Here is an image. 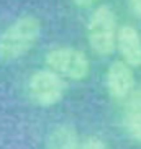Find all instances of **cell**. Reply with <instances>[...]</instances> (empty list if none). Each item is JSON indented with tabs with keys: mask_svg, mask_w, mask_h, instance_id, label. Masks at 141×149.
Here are the masks:
<instances>
[{
	"mask_svg": "<svg viewBox=\"0 0 141 149\" xmlns=\"http://www.w3.org/2000/svg\"><path fill=\"white\" fill-rule=\"evenodd\" d=\"M41 23L33 15L20 17L0 35V59L17 61L25 56L40 40Z\"/></svg>",
	"mask_w": 141,
	"mask_h": 149,
	"instance_id": "6da1fadb",
	"label": "cell"
},
{
	"mask_svg": "<svg viewBox=\"0 0 141 149\" xmlns=\"http://www.w3.org/2000/svg\"><path fill=\"white\" fill-rule=\"evenodd\" d=\"M89 44L98 56H110L117 48V18L108 5H100L87 26Z\"/></svg>",
	"mask_w": 141,
	"mask_h": 149,
	"instance_id": "7a4b0ae2",
	"label": "cell"
},
{
	"mask_svg": "<svg viewBox=\"0 0 141 149\" xmlns=\"http://www.w3.org/2000/svg\"><path fill=\"white\" fill-rule=\"evenodd\" d=\"M46 66L56 74L72 80L87 77L90 64L84 51L75 48H57L46 54Z\"/></svg>",
	"mask_w": 141,
	"mask_h": 149,
	"instance_id": "3957f363",
	"label": "cell"
},
{
	"mask_svg": "<svg viewBox=\"0 0 141 149\" xmlns=\"http://www.w3.org/2000/svg\"><path fill=\"white\" fill-rule=\"evenodd\" d=\"M66 88L67 85L64 82V77L51 69L36 70L28 82L30 97L35 103L41 107H51L61 102V98L66 93Z\"/></svg>",
	"mask_w": 141,
	"mask_h": 149,
	"instance_id": "277c9868",
	"label": "cell"
},
{
	"mask_svg": "<svg viewBox=\"0 0 141 149\" xmlns=\"http://www.w3.org/2000/svg\"><path fill=\"white\" fill-rule=\"evenodd\" d=\"M107 90L113 98L125 100L135 90V75L131 66L125 61H115L107 70Z\"/></svg>",
	"mask_w": 141,
	"mask_h": 149,
	"instance_id": "5b68a950",
	"label": "cell"
},
{
	"mask_svg": "<svg viewBox=\"0 0 141 149\" xmlns=\"http://www.w3.org/2000/svg\"><path fill=\"white\" fill-rule=\"evenodd\" d=\"M117 48L123 56V61L131 67L141 66V38L133 26L125 25L118 28L117 33Z\"/></svg>",
	"mask_w": 141,
	"mask_h": 149,
	"instance_id": "8992f818",
	"label": "cell"
},
{
	"mask_svg": "<svg viewBox=\"0 0 141 149\" xmlns=\"http://www.w3.org/2000/svg\"><path fill=\"white\" fill-rule=\"evenodd\" d=\"M125 128L135 139L141 141V87L133 90L128 97L125 108Z\"/></svg>",
	"mask_w": 141,
	"mask_h": 149,
	"instance_id": "52a82bcc",
	"label": "cell"
},
{
	"mask_svg": "<svg viewBox=\"0 0 141 149\" xmlns=\"http://www.w3.org/2000/svg\"><path fill=\"white\" fill-rule=\"evenodd\" d=\"M46 149H80L77 133L70 125H59L49 133Z\"/></svg>",
	"mask_w": 141,
	"mask_h": 149,
	"instance_id": "ba28073f",
	"label": "cell"
},
{
	"mask_svg": "<svg viewBox=\"0 0 141 149\" xmlns=\"http://www.w3.org/2000/svg\"><path fill=\"white\" fill-rule=\"evenodd\" d=\"M80 149H108L107 144L97 136H90L80 144Z\"/></svg>",
	"mask_w": 141,
	"mask_h": 149,
	"instance_id": "9c48e42d",
	"label": "cell"
},
{
	"mask_svg": "<svg viewBox=\"0 0 141 149\" xmlns=\"http://www.w3.org/2000/svg\"><path fill=\"white\" fill-rule=\"evenodd\" d=\"M130 3V8L138 18H141V0H128Z\"/></svg>",
	"mask_w": 141,
	"mask_h": 149,
	"instance_id": "30bf717a",
	"label": "cell"
},
{
	"mask_svg": "<svg viewBox=\"0 0 141 149\" xmlns=\"http://www.w3.org/2000/svg\"><path fill=\"white\" fill-rule=\"evenodd\" d=\"M77 7H80V8H87V7H92L97 0H72Z\"/></svg>",
	"mask_w": 141,
	"mask_h": 149,
	"instance_id": "8fae6325",
	"label": "cell"
}]
</instances>
